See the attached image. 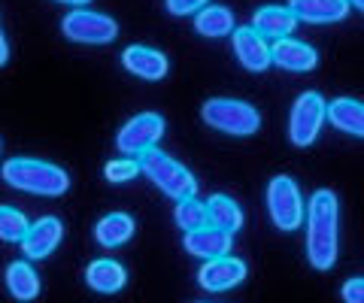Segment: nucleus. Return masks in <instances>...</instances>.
Instances as JSON below:
<instances>
[{"instance_id":"a878e982","label":"nucleus","mask_w":364,"mask_h":303,"mask_svg":"<svg viewBox=\"0 0 364 303\" xmlns=\"http://www.w3.org/2000/svg\"><path fill=\"white\" fill-rule=\"evenodd\" d=\"M203 6H210V0H167V13L170 16H179V18L198 16Z\"/></svg>"},{"instance_id":"cd10ccee","label":"nucleus","mask_w":364,"mask_h":303,"mask_svg":"<svg viewBox=\"0 0 364 303\" xmlns=\"http://www.w3.org/2000/svg\"><path fill=\"white\" fill-rule=\"evenodd\" d=\"M6 61H9V43L4 37V31H0V67H4Z\"/></svg>"},{"instance_id":"bb28decb","label":"nucleus","mask_w":364,"mask_h":303,"mask_svg":"<svg viewBox=\"0 0 364 303\" xmlns=\"http://www.w3.org/2000/svg\"><path fill=\"white\" fill-rule=\"evenodd\" d=\"M340 297L343 303H364V279H346L340 288Z\"/></svg>"},{"instance_id":"7ed1b4c3","label":"nucleus","mask_w":364,"mask_h":303,"mask_svg":"<svg viewBox=\"0 0 364 303\" xmlns=\"http://www.w3.org/2000/svg\"><path fill=\"white\" fill-rule=\"evenodd\" d=\"M200 119L207 121V128L228 133V137H252L261 128V112L246 104V100L234 97H213L200 106Z\"/></svg>"},{"instance_id":"6ab92c4d","label":"nucleus","mask_w":364,"mask_h":303,"mask_svg":"<svg viewBox=\"0 0 364 303\" xmlns=\"http://www.w3.org/2000/svg\"><path fill=\"white\" fill-rule=\"evenodd\" d=\"M136 231V221L128 216V212H107L104 219H97L95 224V240L104 249H116V246H124Z\"/></svg>"},{"instance_id":"aec40b11","label":"nucleus","mask_w":364,"mask_h":303,"mask_svg":"<svg viewBox=\"0 0 364 303\" xmlns=\"http://www.w3.org/2000/svg\"><path fill=\"white\" fill-rule=\"evenodd\" d=\"M4 282H6V291L13 294L16 300L28 303L33 297H40V273L33 270V264L28 261H13L6 264V273H4Z\"/></svg>"},{"instance_id":"c756f323","label":"nucleus","mask_w":364,"mask_h":303,"mask_svg":"<svg viewBox=\"0 0 364 303\" xmlns=\"http://www.w3.org/2000/svg\"><path fill=\"white\" fill-rule=\"evenodd\" d=\"M349 6H355L358 13H364V0H349Z\"/></svg>"},{"instance_id":"f8f14e48","label":"nucleus","mask_w":364,"mask_h":303,"mask_svg":"<svg viewBox=\"0 0 364 303\" xmlns=\"http://www.w3.org/2000/svg\"><path fill=\"white\" fill-rule=\"evenodd\" d=\"M231 246H234V233L215 228V224H203L198 231H188L186 240H182V249L188 255L200 258V261H213V258L231 255Z\"/></svg>"},{"instance_id":"ddd939ff","label":"nucleus","mask_w":364,"mask_h":303,"mask_svg":"<svg viewBox=\"0 0 364 303\" xmlns=\"http://www.w3.org/2000/svg\"><path fill=\"white\" fill-rule=\"evenodd\" d=\"M122 67L128 70L136 79H146V82H158L164 79L167 70H170V61L161 49H152V46H128L122 52Z\"/></svg>"},{"instance_id":"1a4fd4ad","label":"nucleus","mask_w":364,"mask_h":303,"mask_svg":"<svg viewBox=\"0 0 364 303\" xmlns=\"http://www.w3.org/2000/svg\"><path fill=\"white\" fill-rule=\"evenodd\" d=\"M246 261L234 255H222V258H213V261H203V267L198 270V285L203 291H213V294H219V291H231L237 288L246 279Z\"/></svg>"},{"instance_id":"9d476101","label":"nucleus","mask_w":364,"mask_h":303,"mask_svg":"<svg viewBox=\"0 0 364 303\" xmlns=\"http://www.w3.org/2000/svg\"><path fill=\"white\" fill-rule=\"evenodd\" d=\"M64 240V221L58 216H43L37 221H31V228L21 240V252L28 261H43L49 258Z\"/></svg>"},{"instance_id":"f257e3e1","label":"nucleus","mask_w":364,"mask_h":303,"mask_svg":"<svg viewBox=\"0 0 364 303\" xmlns=\"http://www.w3.org/2000/svg\"><path fill=\"white\" fill-rule=\"evenodd\" d=\"M306 261L313 270L328 273L340 252V200L331 188L313 192L306 204Z\"/></svg>"},{"instance_id":"4468645a","label":"nucleus","mask_w":364,"mask_h":303,"mask_svg":"<svg viewBox=\"0 0 364 303\" xmlns=\"http://www.w3.org/2000/svg\"><path fill=\"white\" fill-rule=\"evenodd\" d=\"M273 52V64L279 67V70H289V73H310L316 70L318 64V55L313 46H306V43L294 40V37H282L270 46Z\"/></svg>"},{"instance_id":"0eeeda50","label":"nucleus","mask_w":364,"mask_h":303,"mask_svg":"<svg viewBox=\"0 0 364 303\" xmlns=\"http://www.w3.org/2000/svg\"><path fill=\"white\" fill-rule=\"evenodd\" d=\"M328 119V100L318 92H304L298 94V100L291 104L289 112V140L298 149H306L318 140V131H322Z\"/></svg>"},{"instance_id":"6e6552de","label":"nucleus","mask_w":364,"mask_h":303,"mask_svg":"<svg viewBox=\"0 0 364 303\" xmlns=\"http://www.w3.org/2000/svg\"><path fill=\"white\" fill-rule=\"evenodd\" d=\"M164 137V119L158 112H136L134 119H128L116 133V149L128 158L146 155L155 149L158 140Z\"/></svg>"},{"instance_id":"39448f33","label":"nucleus","mask_w":364,"mask_h":303,"mask_svg":"<svg viewBox=\"0 0 364 303\" xmlns=\"http://www.w3.org/2000/svg\"><path fill=\"white\" fill-rule=\"evenodd\" d=\"M267 216L279 231H298L304 224V194L291 176H273L267 182Z\"/></svg>"},{"instance_id":"412c9836","label":"nucleus","mask_w":364,"mask_h":303,"mask_svg":"<svg viewBox=\"0 0 364 303\" xmlns=\"http://www.w3.org/2000/svg\"><path fill=\"white\" fill-rule=\"evenodd\" d=\"M195 31L200 37L207 40H219V37H228V33H234V13L228 6H203L200 13L195 16Z\"/></svg>"},{"instance_id":"f3484780","label":"nucleus","mask_w":364,"mask_h":303,"mask_svg":"<svg viewBox=\"0 0 364 303\" xmlns=\"http://www.w3.org/2000/svg\"><path fill=\"white\" fill-rule=\"evenodd\" d=\"M328 121L331 128H337L340 133H349V137L364 140V104L355 97H337L328 104Z\"/></svg>"},{"instance_id":"b1692460","label":"nucleus","mask_w":364,"mask_h":303,"mask_svg":"<svg viewBox=\"0 0 364 303\" xmlns=\"http://www.w3.org/2000/svg\"><path fill=\"white\" fill-rule=\"evenodd\" d=\"M31 228L28 216L16 206H0V240L4 243H21Z\"/></svg>"},{"instance_id":"f03ea898","label":"nucleus","mask_w":364,"mask_h":303,"mask_svg":"<svg viewBox=\"0 0 364 303\" xmlns=\"http://www.w3.org/2000/svg\"><path fill=\"white\" fill-rule=\"evenodd\" d=\"M0 176L9 188L37 197H64L70 188V176L64 167L40 158H9L0 167Z\"/></svg>"},{"instance_id":"a211bd4d","label":"nucleus","mask_w":364,"mask_h":303,"mask_svg":"<svg viewBox=\"0 0 364 303\" xmlns=\"http://www.w3.org/2000/svg\"><path fill=\"white\" fill-rule=\"evenodd\" d=\"M252 28L258 33H264V37L282 40V37H291V31L298 28V16L291 13V6H261L252 16Z\"/></svg>"},{"instance_id":"c85d7f7f","label":"nucleus","mask_w":364,"mask_h":303,"mask_svg":"<svg viewBox=\"0 0 364 303\" xmlns=\"http://www.w3.org/2000/svg\"><path fill=\"white\" fill-rule=\"evenodd\" d=\"M55 4H67V6H73V9H76V6H88L91 0H55Z\"/></svg>"},{"instance_id":"5701e85b","label":"nucleus","mask_w":364,"mask_h":303,"mask_svg":"<svg viewBox=\"0 0 364 303\" xmlns=\"http://www.w3.org/2000/svg\"><path fill=\"white\" fill-rule=\"evenodd\" d=\"M173 221L179 224L182 231H198L203 224H210V212L207 204L198 197H186V200H176V209H173Z\"/></svg>"},{"instance_id":"20e7f679","label":"nucleus","mask_w":364,"mask_h":303,"mask_svg":"<svg viewBox=\"0 0 364 303\" xmlns=\"http://www.w3.org/2000/svg\"><path fill=\"white\" fill-rule=\"evenodd\" d=\"M140 167H143V176L149 179L155 188H161V194H167V197L186 200V197L198 194V179L191 176V170L182 167L179 161H173L161 149H149L146 155H140Z\"/></svg>"},{"instance_id":"393cba45","label":"nucleus","mask_w":364,"mask_h":303,"mask_svg":"<svg viewBox=\"0 0 364 303\" xmlns=\"http://www.w3.org/2000/svg\"><path fill=\"white\" fill-rule=\"evenodd\" d=\"M104 176H107V182H112V185L131 182V179L143 176L140 158H128V155H122V158H112V161L104 164Z\"/></svg>"},{"instance_id":"423d86ee","label":"nucleus","mask_w":364,"mask_h":303,"mask_svg":"<svg viewBox=\"0 0 364 303\" xmlns=\"http://www.w3.org/2000/svg\"><path fill=\"white\" fill-rule=\"evenodd\" d=\"M61 31L67 40L82 43V46H107L119 37V21L112 16L95 13V9L76 6L61 18Z\"/></svg>"},{"instance_id":"dca6fc26","label":"nucleus","mask_w":364,"mask_h":303,"mask_svg":"<svg viewBox=\"0 0 364 303\" xmlns=\"http://www.w3.org/2000/svg\"><path fill=\"white\" fill-rule=\"evenodd\" d=\"M124 282H128V270L112 258H97L85 267V285L97 294H116L124 288Z\"/></svg>"},{"instance_id":"7c9ffc66","label":"nucleus","mask_w":364,"mask_h":303,"mask_svg":"<svg viewBox=\"0 0 364 303\" xmlns=\"http://www.w3.org/2000/svg\"><path fill=\"white\" fill-rule=\"evenodd\" d=\"M198 303H203V300H198Z\"/></svg>"},{"instance_id":"2eb2a0df","label":"nucleus","mask_w":364,"mask_h":303,"mask_svg":"<svg viewBox=\"0 0 364 303\" xmlns=\"http://www.w3.org/2000/svg\"><path fill=\"white\" fill-rule=\"evenodd\" d=\"M291 13L306 25H337L349 16V0H289Z\"/></svg>"},{"instance_id":"9b49d317","label":"nucleus","mask_w":364,"mask_h":303,"mask_svg":"<svg viewBox=\"0 0 364 303\" xmlns=\"http://www.w3.org/2000/svg\"><path fill=\"white\" fill-rule=\"evenodd\" d=\"M234 55L243 70H249V73H264L273 64V52L267 46V37L258 33L252 25L234 31Z\"/></svg>"},{"instance_id":"4be33fe9","label":"nucleus","mask_w":364,"mask_h":303,"mask_svg":"<svg viewBox=\"0 0 364 303\" xmlns=\"http://www.w3.org/2000/svg\"><path fill=\"white\" fill-rule=\"evenodd\" d=\"M207 212H210V224H215V228H222L228 233H237L243 228V209L228 194H210Z\"/></svg>"}]
</instances>
